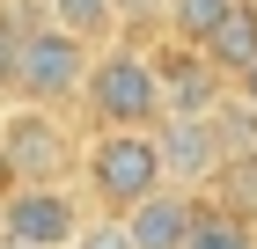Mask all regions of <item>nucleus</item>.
<instances>
[{"label":"nucleus","mask_w":257,"mask_h":249,"mask_svg":"<svg viewBox=\"0 0 257 249\" xmlns=\"http://www.w3.org/2000/svg\"><path fill=\"white\" fill-rule=\"evenodd\" d=\"M81 191H88V205L96 212H133L147 191H162L169 176H162V139L140 132V125H103L88 147H81Z\"/></svg>","instance_id":"f257e3e1"},{"label":"nucleus","mask_w":257,"mask_h":249,"mask_svg":"<svg viewBox=\"0 0 257 249\" xmlns=\"http://www.w3.org/2000/svg\"><path fill=\"white\" fill-rule=\"evenodd\" d=\"M81 110L88 125H140V132H155L162 125V81H155V59L147 44H125L110 37L96 59H88V81H81Z\"/></svg>","instance_id":"f03ea898"},{"label":"nucleus","mask_w":257,"mask_h":249,"mask_svg":"<svg viewBox=\"0 0 257 249\" xmlns=\"http://www.w3.org/2000/svg\"><path fill=\"white\" fill-rule=\"evenodd\" d=\"M88 59H96V44L66 37L59 22H44V15L22 22V44H15V103H44V110L81 103Z\"/></svg>","instance_id":"7ed1b4c3"},{"label":"nucleus","mask_w":257,"mask_h":249,"mask_svg":"<svg viewBox=\"0 0 257 249\" xmlns=\"http://www.w3.org/2000/svg\"><path fill=\"white\" fill-rule=\"evenodd\" d=\"M0 147H8V183H74V169H81V139L44 103L0 110Z\"/></svg>","instance_id":"20e7f679"},{"label":"nucleus","mask_w":257,"mask_h":249,"mask_svg":"<svg viewBox=\"0 0 257 249\" xmlns=\"http://www.w3.org/2000/svg\"><path fill=\"white\" fill-rule=\"evenodd\" d=\"M88 227V198L74 183H8L0 191V234L30 249H66Z\"/></svg>","instance_id":"39448f33"},{"label":"nucleus","mask_w":257,"mask_h":249,"mask_svg":"<svg viewBox=\"0 0 257 249\" xmlns=\"http://www.w3.org/2000/svg\"><path fill=\"white\" fill-rule=\"evenodd\" d=\"M155 81H162V117H213L220 110V66L198 44H155Z\"/></svg>","instance_id":"423d86ee"},{"label":"nucleus","mask_w":257,"mask_h":249,"mask_svg":"<svg viewBox=\"0 0 257 249\" xmlns=\"http://www.w3.org/2000/svg\"><path fill=\"white\" fill-rule=\"evenodd\" d=\"M155 139H162V176H169L177 191H198V183H213V176L228 169V147H220L213 117H162Z\"/></svg>","instance_id":"0eeeda50"},{"label":"nucleus","mask_w":257,"mask_h":249,"mask_svg":"<svg viewBox=\"0 0 257 249\" xmlns=\"http://www.w3.org/2000/svg\"><path fill=\"white\" fill-rule=\"evenodd\" d=\"M191 212H198V191L162 183V191H147L133 212H118V227H125V242H133V249H184Z\"/></svg>","instance_id":"6e6552de"},{"label":"nucleus","mask_w":257,"mask_h":249,"mask_svg":"<svg viewBox=\"0 0 257 249\" xmlns=\"http://www.w3.org/2000/svg\"><path fill=\"white\" fill-rule=\"evenodd\" d=\"M198 52H206V59L220 66V81H235L242 66L257 59V0H235V8H228V15L213 22V37L198 44Z\"/></svg>","instance_id":"1a4fd4ad"},{"label":"nucleus","mask_w":257,"mask_h":249,"mask_svg":"<svg viewBox=\"0 0 257 249\" xmlns=\"http://www.w3.org/2000/svg\"><path fill=\"white\" fill-rule=\"evenodd\" d=\"M184 249H257V227H250V212H235V205H206V198H198Z\"/></svg>","instance_id":"9d476101"},{"label":"nucleus","mask_w":257,"mask_h":249,"mask_svg":"<svg viewBox=\"0 0 257 249\" xmlns=\"http://www.w3.org/2000/svg\"><path fill=\"white\" fill-rule=\"evenodd\" d=\"M44 22H59L81 44H110L118 37V0H44Z\"/></svg>","instance_id":"9b49d317"},{"label":"nucleus","mask_w":257,"mask_h":249,"mask_svg":"<svg viewBox=\"0 0 257 249\" xmlns=\"http://www.w3.org/2000/svg\"><path fill=\"white\" fill-rule=\"evenodd\" d=\"M228 8H235V0H169V37L177 44H206Z\"/></svg>","instance_id":"f8f14e48"},{"label":"nucleus","mask_w":257,"mask_h":249,"mask_svg":"<svg viewBox=\"0 0 257 249\" xmlns=\"http://www.w3.org/2000/svg\"><path fill=\"white\" fill-rule=\"evenodd\" d=\"M22 22H37V15H15V8L0 0V103H15V44H22Z\"/></svg>","instance_id":"ddd939ff"},{"label":"nucleus","mask_w":257,"mask_h":249,"mask_svg":"<svg viewBox=\"0 0 257 249\" xmlns=\"http://www.w3.org/2000/svg\"><path fill=\"white\" fill-rule=\"evenodd\" d=\"M155 22H169V0H118V37L125 30L140 37V30H155Z\"/></svg>","instance_id":"4468645a"},{"label":"nucleus","mask_w":257,"mask_h":249,"mask_svg":"<svg viewBox=\"0 0 257 249\" xmlns=\"http://www.w3.org/2000/svg\"><path fill=\"white\" fill-rule=\"evenodd\" d=\"M66 249H133V242H125V227L110 220V212H103V220H88V227H81Z\"/></svg>","instance_id":"2eb2a0df"},{"label":"nucleus","mask_w":257,"mask_h":249,"mask_svg":"<svg viewBox=\"0 0 257 249\" xmlns=\"http://www.w3.org/2000/svg\"><path fill=\"white\" fill-rule=\"evenodd\" d=\"M228 88H235V103H250V110H257V59H250V66H242L235 81H228Z\"/></svg>","instance_id":"dca6fc26"},{"label":"nucleus","mask_w":257,"mask_h":249,"mask_svg":"<svg viewBox=\"0 0 257 249\" xmlns=\"http://www.w3.org/2000/svg\"><path fill=\"white\" fill-rule=\"evenodd\" d=\"M0 191H8V147H0Z\"/></svg>","instance_id":"f3484780"},{"label":"nucleus","mask_w":257,"mask_h":249,"mask_svg":"<svg viewBox=\"0 0 257 249\" xmlns=\"http://www.w3.org/2000/svg\"><path fill=\"white\" fill-rule=\"evenodd\" d=\"M0 249H30V242H8V234H0Z\"/></svg>","instance_id":"a211bd4d"}]
</instances>
